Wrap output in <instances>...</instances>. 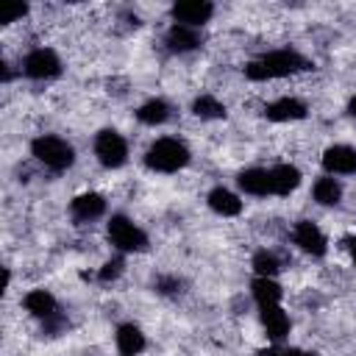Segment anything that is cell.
<instances>
[{"label":"cell","instance_id":"obj_1","mask_svg":"<svg viewBox=\"0 0 356 356\" xmlns=\"http://www.w3.org/2000/svg\"><path fill=\"white\" fill-rule=\"evenodd\" d=\"M309 70V61L295 50H270L259 58H253L245 67V75L250 81H270V78H286L295 72Z\"/></svg>","mask_w":356,"mask_h":356},{"label":"cell","instance_id":"obj_2","mask_svg":"<svg viewBox=\"0 0 356 356\" xmlns=\"http://www.w3.org/2000/svg\"><path fill=\"white\" fill-rule=\"evenodd\" d=\"M186 161H189V150L178 139H159L145 153V164L156 172H175L186 167Z\"/></svg>","mask_w":356,"mask_h":356},{"label":"cell","instance_id":"obj_3","mask_svg":"<svg viewBox=\"0 0 356 356\" xmlns=\"http://www.w3.org/2000/svg\"><path fill=\"white\" fill-rule=\"evenodd\" d=\"M31 150H33V156L44 164V167H50V170H67L72 161H75V153H72V147L61 139V136H39V139H33V145H31Z\"/></svg>","mask_w":356,"mask_h":356},{"label":"cell","instance_id":"obj_4","mask_svg":"<svg viewBox=\"0 0 356 356\" xmlns=\"http://www.w3.org/2000/svg\"><path fill=\"white\" fill-rule=\"evenodd\" d=\"M108 239L122 253H134V250H145L147 248L145 231L139 225H134L128 217H122V214L111 217V222H108Z\"/></svg>","mask_w":356,"mask_h":356},{"label":"cell","instance_id":"obj_5","mask_svg":"<svg viewBox=\"0 0 356 356\" xmlns=\"http://www.w3.org/2000/svg\"><path fill=\"white\" fill-rule=\"evenodd\" d=\"M95 156H97V161L103 167L117 170L128 159V145H125V139L117 131H100L95 136Z\"/></svg>","mask_w":356,"mask_h":356},{"label":"cell","instance_id":"obj_6","mask_svg":"<svg viewBox=\"0 0 356 356\" xmlns=\"http://www.w3.org/2000/svg\"><path fill=\"white\" fill-rule=\"evenodd\" d=\"M22 72H25L28 78H36V81L56 78V75L61 72V61H58V56H56L53 50H47V47H36V50H31V53L25 56V61H22Z\"/></svg>","mask_w":356,"mask_h":356},{"label":"cell","instance_id":"obj_7","mask_svg":"<svg viewBox=\"0 0 356 356\" xmlns=\"http://www.w3.org/2000/svg\"><path fill=\"white\" fill-rule=\"evenodd\" d=\"M211 14H214V6L206 0H184L172 6L175 25H186V28H200L203 22H209Z\"/></svg>","mask_w":356,"mask_h":356},{"label":"cell","instance_id":"obj_8","mask_svg":"<svg viewBox=\"0 0 356 356\" xmlns=\"http://www.w3.org/2000/svg\"><path fill=\"white\" fill-rule=\"evenodd\" d=\"M292 236H295V245L300 248V250H306V253H312V256H323L325 250H328V245H325V236H323V231L312 222V220H300L298 225H295V231H292Z\"/></svg>","mask_w":356,"mask_h":356},{"label":"cell","instance_id":"obj_9","mask_svg":"<svg viewBox=\"0 0 356 356\" xmlns=\"http://www.w3.org/2000/svg\"><path fill=\"white\" fill-rule=\"evenodd\" d=\"M323 167L334 175H350L356 172V150L348 145H334L323 153Z\"/></svg>","mask_w":356,"mask_h":356},{"label":"cell","instance_id":"obj_10","mask_svg":"<svg viewBox=\"0 0 356 356\" xmlns=\"http://www.w3.org/2000/svg\"><path fill=\"white\" fill-rule=\"evenodd\" d=\"M267 120L273 122H289V120H303L306 117V106L298 97H278L267 106Z\"/></svg>","mask_w":356,"mask_h":356},{"label":"cell","instance_id":"obj_11","mask_svg":"<svg viewBox=\"0 0 356 356\" xmlns=\"http://www.w3.org/2000/svg\"><path fill=\"white\" fill-rule=\"evenodd\" d=\"M270 184H273V195H289L300 184V170L292 164H278L270 170Z\"/></svg>","mask_w":356,"mask_h":356},{"label":"cell","instance_id":"obj_12","mask_svg":"<svg viewBox=\"0 0 356 356\" xmlns=\"http://www.w3.org/2000/svg\"><path fill=\"white\" fill-rule=\"evenodd\" d=\"M167 47L172 53H189L200 44V36H197V28H186V25H172L167 31Z\"/></svg>","mask_w":356,"mask_h":356},{"label":"cell","instance_id":"obj_13","mask_svg":"<svg viewBox=\"0 0 356 356\" xmlns=\"http://www.w3.org/2000/svg\"><path fill=\"white\" fill-rule=\"evenodd\" d=\"M114 339H117V350H120V356H136V353L145 350V334H142L136 325H131V323L120 325Z\"/></svg>","mask_w":356,"mask_h":356},{"label":"cell","instance_id":"obj_14","mask_svg":"<svg viewBox=\"0 0 356 356\" xmlns=\"http://www.w3.org/2000/svg\"><path fill=\"white\" fill-rule=\"evenodd\" d=\"M239 186L248 192V195H270L273 192V184H270V170H259V167H250V170H242L239 172Z\"/></svg>","mask_w":356,"mask_h":356},{"label":"cell","instance_id":"obj_15","mask_svg":"<svg viewBox=\"0 0 356 356\" xmlns=\"http://www.w3.org/2000/svg\"><path fill=\"white\" fill-rule=\"evenodd\" d=\"M72 217L75 220H95V217H100L103 211H106V200L100 197V195H95V192H86V195H78L75 200H72Z\"/></svg>","mask_w":356,"mask_h":356},{"label":"cell","instance_id":"obj_16","mask_svg":"<svg viewBox=\"0 0 356 356\" xmlns=\"http://www.w3.org/2000/svg\"><path fill=\"white\" fill-rule=\"evenodd\" d=\"M209 206H211V211H217L222 217H236L242 211V200L234 192L222 189V186H217V189L209 192Z\"/></svg>","mask_w":356,"mask_h":356},{"label":"cell","instance_id":"obj_17","mask_svg":"<svg viewBox=\"0 0 356 356\" xmlns=\"http://www.w3.org/2000/svg\"><path fill=\"white\" fill-rule=\"evenodd\" d=\"M25 309H28L33 317L50 320V317H56V298H53L47 289H33V292L25 295Z\"/></svg>","mask_w":356,"mask_h":356},{"label":"cell","instance_id":"obj_18","mask_svg":"<svg viewBox=\"0 0 356 356\" xmlns=\"http://www.w3.org/2000/svg\"><path fill=\"white\" fill-rule=\"evenodd\" d=\"M261 325H264L270 339H281L289 331V317L284 314L281 306H264L261 309Z\"/></svg>","mask_w":356,"mask_h":356},{"label":"cell","instance_id":"obj_19","mask_svg":"<svg viewBox=\"0 0 356 356\" xmlns=\"http://www.w3.org/2000/svg\"><path fill=\"white\" fill-rule=\"evenodd\" d=\"M253 298L256 303L264 309V306H278L281 303V286L273 281V278H256L253 281Z\"/></svg>","mask_w":356,"mask_h":356},{"label":"cell","instance_id":"obj_20","mask_svg":"<svg viewBox=\"0 0 356 356\" xmlns=\"http://www.w3.org/2000/svg\"><path fill=\"white\" fill-rule=\"evenodd\" d=\"M136 117H139V122H145V125H161V122L170 117V106H167L161 97H153V100H147V103L139 106Z\"/></svg>","mask_w":356,"mask_h":356},{"label":"cell","instance_id":"obj_21","mask_svg":"<svg viewBox=\"0 0 356 356\" xmlns=\"http://www.w3.org/2000/svg\"><path fill=\"white\" fill-rule=\"evenodd\" d=\"M192 111H195L200 120H220V117H225V106H222L217 97H211V95H200V97H195Z\"/></svg>","mask_w":356,"mask_h":356},{"label":"cell","instance_id":"obj_22","mask_svg":"<svg viewBox=\"0 0 356 356\" xmlns=\"http://www.w3.org/2000/svg\"><path fill=\"white\" fill-rule=\"evenodd\" d=\"M342 197V186L334 181V178H320L314 184V200L320 206H337Z\"/></svg>","mask_w":356,"mask_h":356},{"label":"cell","instance_id":"obj_23","mask_svg":"<svg viewBox=\"0 0 356 356\" xmlns=\"http://www.w3.org/2000/svg\"><path fill=\"white\" fill-rule=\"evenodd\" d=\"M253 270L261 275V278H273L278 273V259L270 253V250H259L253 256Z\"/></svg>","mask_w":356,"mask_h":356},{"label":"cell","instance_id":"obj_24","mask_svg":"<svg viewBox=\"0 0 356 356\" xmlns=\"http://www.w3.org/2000/svg\"><path fill=\"white\" fill-rule=\"evenodd\" d=\"M122 273V259H111V261H106L103 267H100V281H114L117 275Z\"/></svg>","mask_w":356,"mask_h":356},{"label":"cell","instance_id":"obj_25","mask_svg":"<svg viewBox=\"0 0 356 356\" xmlns=\"http://www.w3.org/2000/svg\"><path fill=\"white\" fill-rule=\"evenodd\" d=\"M25 14H28V6H17V8H11V11H8V17H6L3 22H17V19H19V17H25Z\"/></svg>","mask_w":356,"mask_h":356},{"label":"cell","instance_id":"obj_26","mask_svg":"<svg viewBox=\"0 0 356 356\" xmlns=\"http://www.w3.org/2000/svg\"><path fill=\"white\" fill-rule=\"evenodd\" d=\"M159 286H161V292H172V289L178 286V281H170V278H159Z\"/></svg>","mask_w":356,"mask_h":356},{"label":"cell","instance_id":"obj_27","mask_svg":"<svg viewBox=\"0 0 356 356\" xmlns=\"http://www.w3.org/2000/svg\"><path fill=\"white\" fill-rule=\"evenodd\" d=\"M256 356H284V350H278V348H264V350H259Z\"/></svg>","mask_w":356,"mask_h":356},{"label":"cell","instance_id":"obj_28","mask_svg":"<svg viewBox=\"0 0 356 356\" xmlns=\"http://www.w3.org/2000/svg\"><path fill=\"white\" fill-rule=\"evenodd\" d=\"M348 250H350V259H353V264H356V236L348 239Z\"/></svg>","mask_w":356,"mask_h":356},{"label":"cell","instance_id":"obj_29","mask_svg":"<svg viewBox=\"0 0 356 356\" xmlns=\"http://www.w3.org/2000/svg\"><path fill=\"white\" fill-rule=\"evenodd\" d=\"M284 356H312V353H303L298 348H289V350H284Z\"/></svg>","mask_w":356,"mask_h":356},{"label":"cell","instance_id":"obj_30","mask_svg":"<svg viewBox=\"0 0 356 356\" xmlns=\"http://www.w3.org/2000/svg\"><path fill=\"white\" fill-rule=\"evenodd\" d=\"M348 111H350V117H356V97H350V103H348Z\"/></svg>","mask_w":356,"mask_h":356}]
</instances>
